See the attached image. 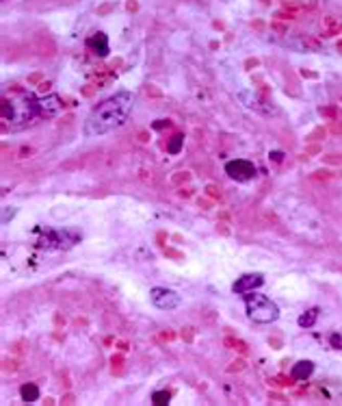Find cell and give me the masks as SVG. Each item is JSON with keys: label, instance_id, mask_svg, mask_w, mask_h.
<instances>
[{"label": "cell", "instance_id": "6da1fadb", "mask_svg": "<svg viewBox=\"0 0 342 406\" xmlns=\"http://www.w3.org/2000/svg\"><path fill=\"white\" fill-rule=\"evenodd\" d=\"M132 107H134L132 91H119V94L106 98L104 103H100L85 119V135L100 137V135L115 131L119 126H124L126 119L132 113Z\"/></svg>", "mask_w": 342, "mask_h": 406}, {"label": "cell", "instance_id": "7a4b0ae2", "mask_svg": "<svg viewBox=\"0 0 342 406\" xmlns=\"http://www.w3.org/2000/svg\"><path fill=\"white\" fill-rule=\"evenodd\" d=\"M245 307H247L249 319H254L256 324H273V321L280 317L277 304L260 293H254V291L245 293Z\"/></svg>", "mask_w": 342, "mask_h": 406}, {"label": "cell", "instance_id": "3957f363", "mask_svg": "<svg viewBox=\"0 0 342 406\" xmlns=\"http://www.w3.org/2000/svg\"><path fill=\"white\" fill-rule=\"evenodd\" d=\"M35 115H39V111H37V98H33L31 94L26 96L22 94L17 100H5L3 103V119L5 122H9L11 119L13 124H24L29 122V119H33Z\"/></svg>", "mask_w": 342, "mask_h": 406}, {"label": "cell", "instance_id": "277c9868", "mask_svg": "<svg viewBox=\"0 0 342 406\" xmlns=\"http://www.w3.org/2000/svg\"><path fill=\"white\" fill-rule=\"evenodd\" d=\"M80 241V233L72 228H54V230H45L41 239L37 241L39 248L45 250H70Z\"/></svg>", "mask_w": 342, "mask_h": 406}, {"label": "cell", "instance_id": "5b68a950", "mask_svg": "<svg viewBox=\"0 0 342 406\" xmlns=\"http://www.w3.org/2000/svg\"><path fill=\"white\" fill-rule=\"evenodd\" d=\"M225 174L232 180L249 182V180L256 178L258 170H256V165L252 161H247V159H234V161H227L225 163Z\"/></svg>", "mask_w": 342, "mask_h": 406}, {"label": "cell", "instance_id": "8992f818", "mask_svg": "<svg viewBox=\"0 0 342 406\" xmlns=\"http://www.w3.org/2000/svg\"><path fill=\"white\" fill-rule=\"evenodd\" d=\"M150 300H152L154 307L161 309V311H173L182 304V298L178 293L171 291V289H163V287H154L150 291Z\"/></svg>", "mask_w": 342, "mask_h": 406}, {"label": "cell", "instance_id": "52a82bcc", "mask_svg": "<svg viewBox=\"0 0 342 406\" xmlns=\"http://www.w3.org/2000/svg\"><path fill=\"white\" fill-rule=\"evenodd\" d=\"M262 285H264V276L262 274H245L232 285V291L238 293V295H245L249 291H256L258 287H262Z\"/></svg>", "mask_w": 342, "mask_h": 406}, {"label": "cell", "instance_id": "ba28073f", "mask_svg": "<svg viewBox=\"0 0 342 406\" xmlns=\"http://www.w3.org/2000/svg\"><path fill=\"white\" fill-rule=\"evenodd\" d=\"M37 111L41 117H54L63 111V103L59 96H45V98H37Z\"/></svg>", "mask_w": 342, "mask_h": 406}, {"label": "cell", "instance_id": "9c48e42d", "mask_svg": "<svg viewBox=\"0 0 342 406\" xmlns=\"http://www.w3.org/2000/svg\"><path fill=\"white\" fill-rule=\"evenodd\" d=\"M238 98L245 103V107L254 109V111H260V113H275V109H271V105L264 103L258 94H252V91H240Z\"/></svg>", "mask_w": 342, "mask_h": 406}, {"label": "cell", "instance_id": "30bf717a", "mask_svg": "<svg viewBox=\"0 0 342 406\" xmlns=\"http://www.w3.org/2000/svg\"><path fill=\"white\" fill-rule=\"evenodd\" d=\"M87 48L98 54V57H106L108 54V37L104 33H94L91 37H87Z\"/></svg>", "mask_w": 342, "mask_h": 406}, {"label": "cell", "instance_id": "8fae6325", "mask_svg": "<svg viewBox=\"0 0 342 406\" xmlns=\"http://www.w3.org/2000/svg\"><path fill=\"white\" fill-rule=\"evenodd\" d=\"M312 374H314V363L312 361H299V363H294V367L290 369L292 380H308Z\"/></svg>", "mask_w": 342, "mask_h": 406}, {"label": "cell", "instance_id": "7c38bea8", "mask_svg": "<svg viewBox=\"0 0 342 406\" xmlns=\"http://www.w3.org/2000/svg\"><path fill=\"white\" fill-rule=\"evenodd\" d=\"M318 313H321V309H308L306 313H303V315L299 317V326L301 328H312L314 324H316V319H318Z\"/></svg>", "mask_w": 342, "mask_h": 406}, {"label": "cell", "instance_id": "4fadbf2b", "mask_svg": "<svg viewBox=\"0 0 342 406\" xmlns=\"http://www.w3.org/2000/svg\"><path fill=\"white\" fill-rule=\"evenodd\" d=\"M20 395L24 402H37L39 400V389H37V384H33V382H26V384H22Z\"/></svg>", "mask_w": 342, "mask_h": 406}, {"label": "cell", "instance_id": "5bb4252c", "mask_svg": "<svg viewBox=\"0 0 342 406\" xmlns=\"http://www.w3.org/2000/svg\"><path fill=\"white\" fill-rule=\"evenodd\" d=\"M182 146H184V135H182V133H178V135H173L171 139H169V144H167V152H169V154H178V152L182 150Z\"/></svg>", "mask_w": 342, "mask_h": 406}, {"label": "cell", "instance_id": "9a60e30c", "mask_svg": "<svg viewBox=\"0 0 342 406\" xmlns=\"http://www.w3.org/2000/svg\"><path fill=\"white\" fill-rule=\"evenodd\" d=\"M169 400H171L169 391H154L152 393V404H156V406H167Z\"/></svg>", "mask_w": 342, "mask_h": 406}, {"label": "cell", "instance_id": "2e32d148", "mask_svg": "<svg viewBox=\"0 0 342 406\" xmlns=\"http://www.w3.org/2000/svg\"><path fill=\"white\" fill-rule=\"evenodd\" d=\"M329 343H331V348L342 350V335H338V332H334V335L329 337Z\"/></svg>", "mask_w": 342, "mask_h": 406}, {"label": "cell", "instance_id": "e0dca14e", "mask_svg": "<svg viewBox=\"0 0 342 406\" xmlns=\"http://www.w3.org/2000/svg\"><path fill=\"white\" fill-rule=\"evenodd\" d=\"M3 211H5V213H3V224H7L9 217L15 215V209H13V207H7V209H3Z\"/></svg>", "mask_w": 342, "mask_h": 406}, {"label": "cell", "instance_id": "ac0fdd59", "mask_svg": "<svg viewBox=\"0 0 342 406\" xmlns=\"http://www.w3.org/2000/svg\"><path fill=\"white\" fill-rule=\"evenodd\" d=\"M171 122H169V119H156V122H154V128H165V126H169Z\"/></svg>", "mask_w": 342, "mask_h": 406}, {"label": "cell", "instance_id": "d6986e66", "mask_svg": "<svg viewBox=\"0 0 342 406\" xmlns=\"http://www.w3.org/2000/svg\"><path fill=\"white\" fill-rule=\"evenodd\" d=\"M269 156H271V159H273V161H275V163H280V161H282V159H284V152H271V154H269Z\"/></svg>", "mask_w": 342, "mask_h": 406}, {"label": "cell", "instance_id": "ffe728a7", "mask_svg": "<svg viewBox=\"0 0 342 406\" xmlns=\"http://www.w3.org/2000/svg\"><path fill=\"white\" fill-rule=\"evenodd\" d=\"M147 94H152V96H161L158 91H156V87H147Z\"/></svg>", "mask_w": 342, "mask_h": 406}]
</instances>
